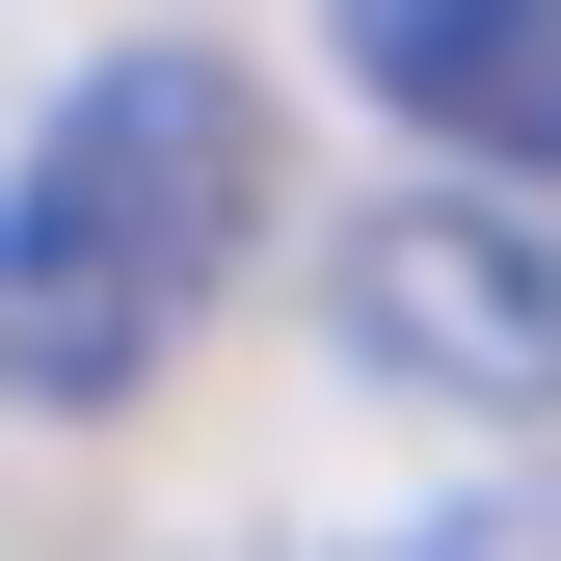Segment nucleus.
I'll return each mask as SVG.
<instances>
[{
    "label": "nucleus",
    "instance_id": "obj_2",
    "mask_svg": "<svg viewBox=\"0 0 561 561\" xmlns=\"http://www.w3.org/2000/svg\"><path fill=\"white\" fill-rule=\"evenodd\" d=\"M321 321H347V375H375V401H481V428H535V401H561V267H535L508 187H375L347 267H321Z\"/></svg>",
    "mask_w": 561,
    "mask_h": 561
},
{
    "label": "nucleus",
    "instance_id": "obj_4",
    "mask_svg": "<svg viewBox=\"0 0 561 561\" xmlns=\"http://www.w3.org/2000/svg\"><path fill=\"white\" fill-rule=\"evenodd\" d=\"M375 561H561V481H508V508H428V535H375Z\"/></svg>",
    "mask_w": 561,
    "mask_h": 561
},
{
    "label": "nucleus",
    "instance_id": "obj_1",
    "mask_svg": "<svg viewBox=\"0 0 561 561\" xmlns=\"http://www.w3.org/2000/svg\"><path fill=\"white\" fill-rule=\"evenodd\" d=\"M241 215H267V81L241 54H187V27L81 54V81L27 107V161H0V401L107 428V401L215 321Z\"/></svg>",
    "mask_w": 561,
    "mask_h": 561
},
{
    "label": "nucleus",
    "instance_id": "obj_3",
    "mask_svg": "<svg viewBox=\"0 0 561 561\" xmlns=\"http://www.w3.org/2000/svg\"><path fill=\"white\" fill-rule=\"evenodd\" d=\"M321 54L428 134L455 187H508V215L561 187V0H321Z\"/></svg>",
    "mask_w": 561,
    "mask_h": 561
}]
</instances>
